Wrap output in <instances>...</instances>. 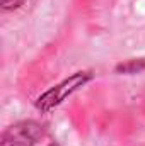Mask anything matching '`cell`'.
<instances>
[{
    "instance_id": "obj_1",
    "label": "cell",
    "mask_w": 145,
    "mask_h": 146,
    "mask_svg": "<svg viewBox=\"0 0 145 146\" xmlns=\"http://www.w3.org/2000/svg\"><path fill=\"white\" fill-rule=\"evenodd\" d=\"M94 78V72L91 70H80V72L72 73L68 78L62 80L60 83H56L55 87L48 88L46 92H43L36 99L34 106L39 112H50L55 107H58L62 102H65L72 94H75L79 88H82L84 85H87L91 80Z\"/></svg>"
},
{
    "instance_id": "obj_2",
    "label": "cell",
    "mask_w": 145,
    "mask_h": 146,
    "mask_svg": "<svg viewBox=\"0 0 145 146\" xmlns=\"http://www.w3.org/2000/svg\"><path fill=\"white\" fill-rule=\"evenodd\" d=\"M44 136L46 126L41 124L39 121H19L2 133L0 146H36Z\"/></svg>"
},
{
    "instance_id": "obj_3",
    "label": "cell",
    "mask_w": 145,
    "mask_h": 146,
    "mask_svg": "<svg viewBox=\"0 0 145 146\" xmlns=\"http://www.w3.org/2000/svg\"><path fill=\"white\" fill-rule=\"evenodd\" d=\"M144 70H145V60L144 58L123 61V63L116 65V68H114V72L119 73V75H135V73L144 72Z\"/></svg>"
},
{
    "instance_id": "obj_4",
    "label": "cell",
    "mask_w": 145,
    "mask_h": 146,
    "mask_svg": "<svg viewBox=\"0 0 145 146\" xmlns=\"http://www.w3.org/2000/svg\"><path fill=\"white\" fill-rule=\"evenodd\" d=\"M26 0H0V5L3 10H15L24 5Z\"/></svg>"
},
{
    "instance_id": "obj_5",
    "label": "cell",
    "mask_w": 145,
    "mask_h": 146,
    "mask_svg": "<svg viewBox=\"0 0 145 146\" xmlns=\"http://www.w3.org/2000/svg\"><path fill=\"white\" fill-rule=\"evenodd\" d=\"M48 146H62V145H60V143H56V141H51Z\"/></svg>"
}]
</instances>
